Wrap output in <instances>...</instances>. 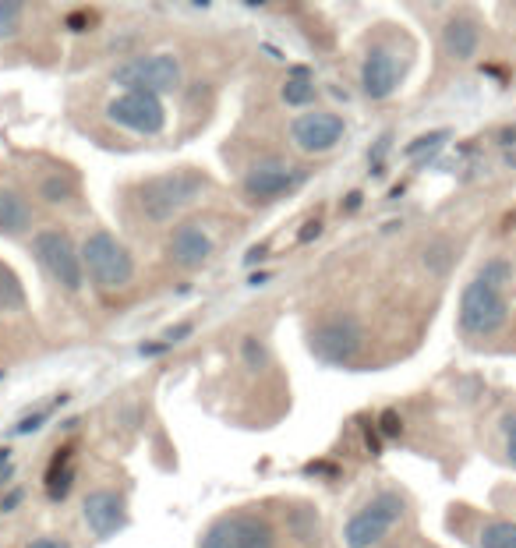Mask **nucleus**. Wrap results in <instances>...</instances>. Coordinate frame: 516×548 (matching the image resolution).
Here are the masks:
<instances>
[{"label": "nucleus", "instance_id": "4468645a", "mask_svg": "<svg viewBox=\"0 0 516 548\" xmlns=\"http://www.w3.org/2000/svg\"><path fill=\"white\" fill-rule=\"evenodd\" d=\"M82 520L92 531V538L107 541L128 527V503H124V495L114 492V488H96V492L85 495Z\"/></svg>", "mask_w": 516, "mask_h": 548}, {"label": "nucleus", "instance_id": "5701e85b", "mask_svg": "<svg viewBox=\"0 0 516 548\" xmlns=\"http://www.w3.org/2000/svg\"><path fill=\"white\" fill-rule=\"evenodd\" d=\"M478 276L485 283H492V287L506 290V294H513V287H516V266H513V259H506V255H492L488 262H481Z\"/></svg>", "mask_w": 516, "mask_h": 548}, {"label": "nucleus", "instance_id": "6e6552de", "mask_svg": "<svg viewBox=\"0 0 516 548\" xmlns=\"http://www.w3.org/2000/svg\"><path fill=\"white\" fill-rule=\"evenodd\" d=\"M107 121L121 131H131L138 138H160L167 131V103L163 96H152V92H131L124 89L121 96H114L107 103Z\"/></svg>", "mask_w": 516, "mask_h": 548}, {"label": "nucleus", "instance_id": "f3484780", "mask_svg": "<svg viewBox=\"0 0 516 548\" xmlns=\"http://www.w3.org/2000/svg\"><path fill=\"white\" fill-rule=\"evenodd\" d=\"M71 488H75V450L64 446L46 467V495H50V503H64Z\"/></svg>", "mask_w": 516, "mask_h": 548}, {"label": "nucleus", "instance_id": "ddd939ff", "mask_svg": "<svg viewBox=\"0 0 516 548\" xmlns=\"http://www.w3.org/2000/svg\"><path fill=\"white\" fill-rule=\"evenodd\" d=\"M163 255H167L170 266L184 269V273H195V269H205L213 262L216 237L202 220H177L167 234Z\"/></svg>", "mask_w": 516, "mask_h": 548}, {"label": "nucleus", "instance_id": "39448f33", "mask_svg": "<svg viewBox=\"0 0 516 548\" xmlns=\"http://www.w3.org/2000/svg\"><path fill=\"white\" fill-rule=\"evenodd\" d=\"M308 347L326 365H354L357 354L365 351V326L350 312H329L319 315L308 329Z\"/></svg>", "mask_w": 516, "mask_h": 548}, {"label": "nucleus", "instance_id": "c85d7f7f", "mask_svg": "<svg viewBox=\"0 0 516 548\" xmlns=\"http://www.w3.org/2000/svg\"><path fill=\"white\" fill-rule=\"evenodd\" d=\"M191 333V322H181V326H174V329H167V333H163V340L170 343V347H174V343H181L184 336Z\"/></svg>", "mask_w": 516, "mask_h": 548}, {"label": "nucleus", "instance_id": "b1692460", "mask_svg": "<svg viewBox=\"0 0 516 548\" xmlns=\"http://www.w3.org/2000/svg\"><path fill=\"white\" fill-rule=\"evenodd\" d=\"M478 548H516V520H488L478 534Z\"/></svg>", "mask_w": 516, "mask_h": 548}, {"label": "nucleus", "instance_id": "2eb2a0df", "mask_svg": "<svg viewBox=\"0 0 516 548\" xmlns=\"http://www.w3.org/2000/svg\"><path fill=\"white\" fill-rule=\"evenodd\" d=\"M481 43H485V25L474 11H456L449 15V22L442 25V57L449 64H467L471 57H478Z\"/></svg>", "mask_w": 516, "mask_h": 548}, {"label": "nucleus", "instance_id": "7ed1b4c3", "mask_svg": "<svg viewBox=\"0 0 516 548\" xmlns=\"http://www.w3.org/2000/svg\"><path fill=\"white\" fill-rule=\"evenodd\" d=\"M509 294L492 283H485L481 276H474L460 294V308H456V326L467 340H492L502 329L509 326Z\"/></svg>", "mask_w": 516, "mask_h": 548}, {"label": "nucleus", "instance_id": "a878e982", "mask_svg": "<svg viewBox=\"0 0 516 548\" xmlns=\"http://www.w3.org/2000/svg\"><path fill=\"white\" fill-rule=\"evenodd\" d=\"M449 138V131H432V135H421V138H414V142L407 145V156L414 160V156H425V149L428 153H435L442 142Z\"/></svg>", "mask_w": 516, "mask_h": 548}, {"label": "nucleus", "instance_id": "412c9836", "mask_svg": "<svg viewBox=\"0 0 516 548\" xmlns=\"http://www.w3.org/2000/svg\"><path fill=\"white\" fill-rule=\"evenodd\" d=\"M421 262H425V269L432 276H446L449 269H453L456 262V248L449 237H435V241L425 244V252H421Z\"/></svg>", "mask_w": 516, "mask_h": 548}, {"label": "nucleus", "instance_id": "c756f323", "mask_svg": "<svg viewBox=\"0 0 516 548\" xmlns=\"http://www.w3.org/2000/svg\"><path fill=\"white\" fill-rule=\"evenodd\" d=\"M382 432H386V435H400V418H396V411L382 414Z\"/></svg>", "mask_w": 516, "mask_h": 548}, {"label": "nucleus", "instance_id": "a211bd4d", "mask_svg": "<svg viewBox=\"0 0 516 548\" xmlns=\"http://www.w3.org/2000/svg\"><path fill=\"white\" fill-rule=\"evenodd\" d=\"M36 198L46 206H71L78 198V181L68 170H46L36 181Z\"/></svg>", "mask_w": 516, "mask_h": 548}, {"label": "nucleus", "instance_id": "9b49d317", "mask_svg": "<svg viewBox=\"0 0 516 548\" xmlns=\"http://www.w3.org/2000/svg\"><path fill=\"white\" fill-rule=\"evenodd\" d=\"M304 177H308V170L294 167L287 160H262L255 167H248V174L241 177V191L255 206H269V202L294 195L304 184Z\"/></svg>", "mask_w": 516, "mask_h": 548}, {"label": "nucleus", "instance_id": "4be33fe9", "mask_svg": "<svg viewBox=\"0 0 516 548\" xmlns=\"http://www.w3.org/2000/svg\"><path fill=\"white\" fill-rule=\"evenodd\" d=\"M29 0H0V43H15L25 29Z\"/></svg>", "mask_w": 516, "mask_h": 548}, {"label": "nucleus", "instance_id": "1a4fd4ad", "mask_svg": "<svg viewBox=\"0 0 516 548\" xmlns=\"http://www.w3.org/2000/svg\"><path fill=\"white\" fill-rule=\"evenodd\" d=\"M198 548H276V527L262 513H223L198 534Z\"/></svg>", "mask_w": 516, "mask_h": 548}, {"label": "nucleus", "instance_id": "7c9ffc66", "mask_svg": "<svg viewBox=\"0 0 516 548\" xmlns=\"http://www.w3.org/2000/svg\"><path fill=\"white\" fill-rule=\"evenodd\" d=\"M25 548H71L64 538H36V541H29Z\"/></svg>", "mask_w": 516, "mask_h": 548}, {"label": "nucleus", "instance_id": "cd10ccee", "mask_svg": "<svg viewBox=\"0 0 516 548\" xmlns=\"http://www.w3.org/2000/svg\"><path fill=\"white\" fill-rule=\"evenodd\" d=\"M50 418V411H36V414H29V418H22L18 421V428L15 432L18 435H29V432H39V428H43V421Z\"/></svg>", "mask_w": 516, "mask_h": 548}, {"label": "nucleus", "instance_id": "f03ea898", "mask_svg": "<svg viewBox=\"0 0 516 548\" xmlns=\"http://www.w3.org/2000/svg\"><path fill=\"white\" fill-rule=\"evenodd\" d=\"M82 266H85V280L96 290H128L138 276V262L131 255V248L114 234V230H89L82 237Z\"/></svg>", "mask_w": 516, "mask_h": 548}, {"label": "nucleus", "instance_id": "0eeeda50", "mask_svg": "<svg viewBox=\"0 0 516 548\" xmlns=\"http://www.w3.org/2000/svg\"><path fill=\"white\" fill-rule=\"evenodd\" d=\"M110 82L131 92H152V96H170L181 89L184 64L174 54H138L121 61L110 71Z\"/></svg>", "mask_w": 516, "mask_h": 548}, {"label": "nucleus", "instance_id": "20e7f679", "mask_svg": "<svg viewBox=\"0 0 516 548\" xmlns=\"http://www.w3.org/2000/svg\"><path fill=\"white\" fill-rule=\"evenodd\" d=\"M29 248H32V259L39 262V269H43L64 294H82V287H85L82 244H78L68 230L64 227L32 230Z\"/></svg>", "mask_w": 516, "mask_h": 548}, {"label": "nucleus", "instance_id": "bb28decb", "mask_svg": "<svg viewBox=\"0 0 516 548\" xmlns=\"http://www.w3.org/2000/svg\"><path fill=\"white\" fill-rule=\"evenodd\" d=\"M502 442H506V457L509 464L516 467V411H506L502 414Z\"/></svg>", "mask_w": 516, "mask_h": 548}, {"label": "nucleus", "instance_id": "2f4dec72", "mask_svg": "<svg viewBox=\"0 0 516 548\" xmlns=\"http://www.w3.org/2000/svg\"><path fill=\"white\" fill-rule=\"evenodd\" d=\"M18 503H22V492H18V488H15V492H11L8 499H4V503H0V510H4V513H11Z\"/></svg>", "mask_w": 516, "mask_h": 548}, {"label": "nucleus", "instance_id": "f8f14e48", "mask_svg": "<svg viewBox=\"0 0 516 548\" xmlns=\"http://www.w3.org/2000/svg\"><path fill=\"white\" fill-rule=\"evenodd\" d=\"M347 138V117L336 110H301L290 121V142L301 149L304 156H326Z\"/></svg>", "mask_w": 516, "mask_h": 548}, {"label": "nucleus", "instance_id": "6ab92c4d", "mask_svg": "<svg viewBox=\"0 0 516 548\" xmlns=\"http://www.w3.org/2000/svg\"><path fill=\"white\" fill-rule=\"evenodd\" d=\"M29 305V294H25V283L18 280V273L11 266L0 262V312L4 315H18Z\"/></svg>", "mask_w": 516, "mask_h": 548}, {"label": "nucleus", "instance_id": "423d86ee", "mask_svg": "<svg viewBox=\"0 0 516 548\" xmlns=\"http://www.w3.org/2000/svg\"><path fill=\"white\" fill-rule=\"evenodd\" d=\"M403 520V495L382 488L361 510H354L343 524V545L347 548H379L386 534Z\"/></svg>", "mask_w": 516, "mask_h": 548}, {"label": "nucleus", "instance_id": "9d476101", "mask_svg": "<svg viewBox=\"0 0 516 548\" xmlns=\"http://www.w3.org/2000/svg\"><path fill=\"white\" fill-rule=\"evenodd\" d=\"M403 78H407V61L400 50L389 43H372L361 57V92L372 103H386L400 92Z\"/></svg>", "mask_w": 516, "mask_h": 548}, {"label": "nucleus", "instance_id": "aec40b11", "mask_svg": "<svg viewBox=\"0 0 516 548\" xmlns=\"http://www.w3.org/2000/svg\"><path fill=\"white\" fill-rule=\"evenodd\" d=\"M315 99H319L315 82L304 75V71H294V75L287 78V85H283V103H287V107H297V110H312Z\"/></svg>", "mask_w": 516, "mask_h": 548}, {"label": "nucleus", "instance_id": "473e14b6", "mask_svg": "<svg viewBox=\"0 0 516 548\" xmlns=\"http://www.w3.org/2000/svg\"><path fill=\"white\" fill-rule=\"evenodd\" d=\"M8 478H11V464H4L0 467V485H8Z\"/></svg>", "mask_w": 516, "mask_h": 548}, {"label": "nucleus", "instance_id": "dca6fc26", "mask_svg": "<svg viewBox=\"0 0 516 548\" xmlns=\"http://www.w3.org/2000/svg\"><path fill=\"white\" fill-rule=\"evenodd\" d=\"M36 227V206L15 184H0V234L4 237H25Z\"/></svg>", "mask_w": 516, "mask_h": 548}, {"label": "nucleus", "instance_id": "393cba45", "mask_svg": "<svg viewBox=\"0 0 516 548\" xmlns=\"http://www.w3.org/2000/svg\"><path fill=\"white\" fill-rule=\"evenodd\" d=\"M241 358H244V365L251 368V372H262V368L269 365V347L258 336H244L241 340Z\"/></svg>", "mask_w": 516, "mask_h": 548}, {"label": "nucleus", "instance_id": "f257e3e1", "mask_svg": "<svg viewBox=\"0 0 516 548\" xmlns=\"http://www.w3.org/2000/svg\"><path fill=\"white\" fill-rule=\"evenodd\" d=\"M209 174L198 167H177L167 170V174L145 177V181L135 184L131 191V206L152 227H167V223H177L198 198L209 191Z\"/></svg>", "mask_w": 516, "mask_h": 548}]
</instances>
